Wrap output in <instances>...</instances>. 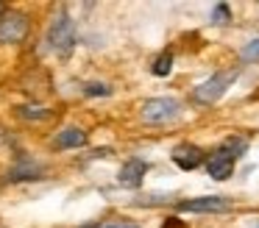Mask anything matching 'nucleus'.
<instances>
[{
  "label": "nucleus",
  "mask_w": 259,
  "mask_h": 228,
  "mask_svg": "<svg viewBox=\"0 0 259 228\" xmlns=\"http://www.w3.org/2000/svg\"><path fill=\"white\" fill-rule=\"evenodd\" d=\"M248 150V139L245 136H229L206 161V172L214 181H226V178L234 172V161L240 159Z\"/></svg>",
  "instance_id": "1"
},
{
  "label": "nucleus",
  "mask_w": 259,
  "mask_h": 228,
  "mask_svg": "<svg viewBox=\"0 0 259 228\" xmlns=\"http://www.w3.org/2000/svg\"><path fill=\"white\" fill-rule=\"evenodd\" d=\"M212 17H214V22H229V17H231L229 6H226V3H218V6H214V11H212Z\"/></svg>",
  "instance_id": "13"
},
{
  "label": "nucleus",
  "mask_w": 259,
  "mask_h": 228,
  "mask_svg": "<svg viewBox=\"0 0 259 228\" xmlns=\"http://www.w3.org/2000/svg\"><path fill=\"white\" fill-rule=\"evenodd\" d=\"M48 44H51V50L59 56H67L70 50L75 48V25L64 11L51 22V28H48Z\"/></svg>",
  "instance_id": "3"
},
{
  "label": "nucleus",
  "mask_w": 259,
  "mask_h": 228,
  "mask_svg": "<svg viewBox=\"0 0 259 228\" xmlns=\"http://www.w3.org/2000/svg\"><path fill=\"white\" fill-rule=\"evenodd\" d=\"M170 156H173L176 167H179V170H187V172L203 164V150L198 148V145H190V142L179 145V148H176Z\"/></svg>",
  "instance_id": "7"
},
{
  "label": "nucleus",
  "mask_w": 259,
  "mask_h": 228,
  "mask_svg": "<svg viewBox=\"0 0 259 228\" xmlns=\"http://www.w3.org/2000/svg\"><path fill=\"white\" fill-rule=\"evenodd\" d=\"M84 228H101V225H84Z\"/></svg>",
  "instance_id": "18"
},
{
  "label": "nucleus",
  "mask_w": 259,
  "mask_h": 228,
  "mask_svg": "<svg viewBox=\"0 0 259 228\" xmlns=\"http://www.w3.org/2000/svg\"><path fill=\"white\" fill-rule=\"evenodd\" d=\"M28 17L20 11H6L0 17V42L3 44H17L28 36Z\"/></svg>",
  "instance_id": "5"
},
{
  "label": "nucleus",
  "mask_w": 259,
  "mask_h": 228,
  "mask_svg": "<svg viewBox=\"0 0 259 228\" xmlns=\"http://www.w3.org/2000/svg\"><path fill=\"white\" fill-rule=\"evenodd\" d=\"M242 56H245V59H259V39H253L251 44H245Z\"/></svg>",
  "instance_id": "15"
},
{
  "label": "nucleus",
  "mask_w": 259,
  "mask_h": 228,
  "mask_svg": "<svg viewBox=\"0 0 259 228\" xmlns=\"http://www.w3.org/2000/svg\"><path fill=\"white\" fill-rule=\"evenodd\" d=\"M28 178H42V167L31 164V161H23L20 167H14L9 172V181H28Z\"/></svg>",
  "instance_id": "10"
},
{
  "label": "nucleus",
  "mask_w": 259,
  "mask_h": 228,
  "mask_svg": "<svg viewBox=\"0 0 259 228\" xmlns=\"http://www.w3.org/2000/svg\"><path fill=\"white\" fill-rule=\"evenodd\" d=\"M162 228H184V222L176 220V217H170V220H164V225H162Z\"/></svg>",
  "instance_id": "16"
},
{
  "label": "nucleus",
  "mask_w": 259,
  "mask_h": 228,
  "mask_svg": "<svg viewBox=\"0 0 259 228\" xmlns=\"http://www.w3.org/2000/svg\"><path fill=\"white\" fill-rule=\"evenodd\" d=\"M84 92H87V95H92V98H98V95H112V89H109L106 83H87Z\"/></svg>",
  "instance_id": "14"
},
{
  "label": "nucleus",
  "mask_w": 259,
  "mask_h": 228,
  "mask_svg": "<svg viewBox=\"0 0 259 228\" xmlns=\"http://www.w3.org/2000/svg\"><path fill=\"white\" fill-rule=\"evenodd\" d=\"M237 72L240 70H226V72H214L212 78H206L203 83H198L195 89H192V100L201 106H212L218 103L220 98H223L226 92H229V86L234 83Z\"/></svg>",
  "instance_id": "2"
},
{
  "label": "nucleus",
  "mask_w": 259,
  "mask_h": 228,
  "mask_svg": "<svg viewBox=\"0 0 259 228\" xmlns=\"http://www.w3.org/2000/svg\"><path fill=\"white\" fill-rule=\"evenodd\" d=\"M153 75H159V78H164V75H170V70H173V53L170 50H164V53H159L156 56V61H153Z\"/></svg>",
  "instance_id": "11"
},
{
  "label": "nucleus",
  "mask_w": 259,
  "mask_h": 228,
  "mask_svg": "<svg viewBox=\"0 0 259 228\" xmlns=\"http://www.w3.org/2000/svg\"><path fill=\"white\" fill-rule=\"evenodd\" d=\"M17 114L23 117V120H48L51 117V111L42 109V106H17Z\"/></svg>",
  "instance_id": "12"
},
{
  "label": "nucleus",
  "mask_w": 259,
  "mask_h": 228,
  "mask_svg": "<svg viewBox=\"0 0 259 228\" xmlns=\"http://www.w3.org/2000/svg\"><path fill=\"white\" fill-rule=\"evenodd\" d=\"M3 14H6V6H3V3H0V17H3Z\"/></svg>",
  "instance_id": "17"
},
{
  "label": "nucleus",
  "mask_w": 259,
  "mask_h": 228,
  "mask_svg": "<svg viewBox=\"0 0 259 228\" xmlns=\"http://www.w3.org/2000/svg\"><path fill=\"white\" fill-rule=\"evenodd\" d=\"M145 172H148V164L142 159H128L123 164V170H120L117 181L123 184V187H128V189H137L142 184V178H145Z\"/></svg>",
  "instance_id": "8"
},
{
  "label": "nucleus",
  "mask_w": 259,
  "mask_h": 228,
  "mask_svg": "<svg viewBox=\"0 0 259 228\" xmlns=\"http://www.w3.org/2000/svg\"><path fill=\"white\" fill-rule=\"evenodd\" d=\"M81 145H87V131H81L75 125L62 128L56 133V139H53V148H59V150H73V148H81Z\"/></svg>",
  "instance_id": "9"
},
{
  "label": "nucleus",
  "mask_w": 259,
  "mask_h": 228,
  "mask_svg": "<svg viewBox=\"0 0 259 228\" xmlns=\"http://www.w3.org/2000/svg\"><path fill=\"white\" fill-rule=\"evenodd\" d=\"M181 211H192V214H220V211L231 209V200L226 195H203V198H190L179 200Z\"/></svg>",
  "instance_id": "6"
},
{
  "label": "nucleus",
  "mask_w": 259,
  "mask_h": 228,
  "mask_svg": "<svg viewBox=\"0 0 259 228\" xmlns=\"http://www.w3.org/2000/svg\"><path fill=\"white\" fill-rule=\"evenodd\" d=\"M179 111H181V106L176 98H151L142 103V120L151 122V125H162V122L176 120Z\"/></svg>",
  "instance_id": "4"
}]
</instances>
